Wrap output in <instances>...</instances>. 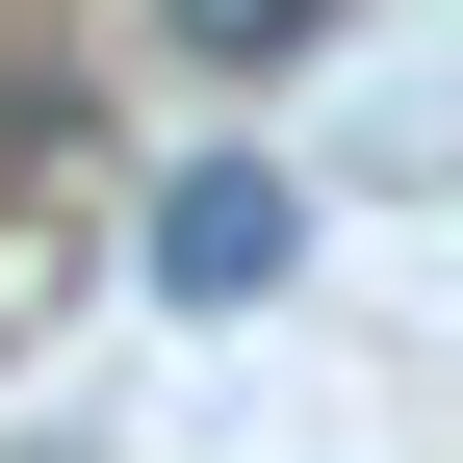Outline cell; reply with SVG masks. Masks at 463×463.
<instances>
[{"mask_svg": "<svg viewBox=\"0 0 463 463\" xmlns=\"http://www.w3.org/2000/svg\"><path fill=\"white\" fill-rule=\"evenodd\" d=\"M283 258H309V206H283L258 155H181V181H155V283H181V309H258Z\"/></svg>", "mask_w": 463, "mask_h": 463, "instance_id": "obj_1", "label": "cell"}, {"mask_svg": "<svg viewBox=\"0 0 463 463\" xmlns=\"http://www.w3.org/2000/svg\"><path fill=\"white\" fill-rule=\"evenodd\" d=\"M335 26V0H181V52H206V78H258V52H309Z\"/></svg>", "mask_w": 463, "mask_h": 463, "instance_id": "obj_2", "label": "cell"}]
</instances>
